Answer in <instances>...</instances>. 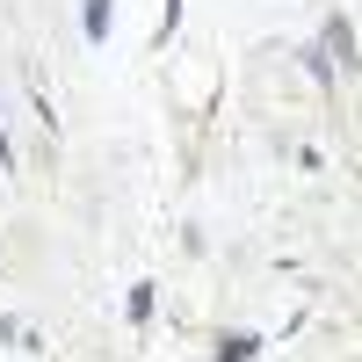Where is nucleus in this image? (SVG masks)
I'll use <instances>...</instances> for the list:
<instances>
[{
    "instance_id": "obj_1",
    "label": "nucleus",
    "mask_w": 362,
    "mask_h": 362,
    "mask_svg": "<svg viewBox=\"0 0 362 362\" xmlns=\"http://www.w3.org/2000/svg\"><path fill=\"white\" fill-rule=\"evenodd\" d=\"M102 22H109V0H87V37H102Z\"/></svg>"
}]
</instances>
